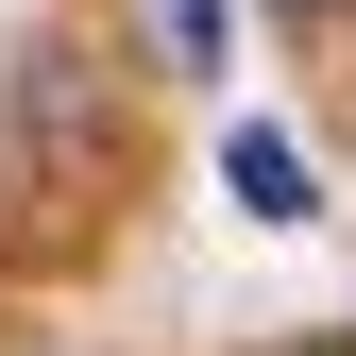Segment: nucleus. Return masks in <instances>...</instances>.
Instances as JSON below:
<instances>
[{
  "mask_svg": "<svg viewBox=\"0 0 356 356\" xmlns=\"http://www.w3.org/2000/svg\"><path fill=\"white\" fill-rule=\"evenodd\" d=\"M339 356H356V339H339Z\"/></svg>",
  "mask_w": 356,
  "mask_h": 356,
  "instance_id": "4",
  "label": "nucleus"
},
{
  "mask_svg": "<svg viewBox=\"0 0 356 356\" xmlns=\"http://www.w3.org/2000/svg\"><path fill=\"white\" fill-rule=\"evenodd\" d=\"M272 17H289V34H339V17H356V0H272Z\"/></svg>",
  "mask_w": 356,
  "mask_h": 356,
  "instance_id": "3",
  "label": "nucleus"
},
{
  "mask_svg": "<svg viewBox=\"0 0 356 356\" xmlns=\"http://www.w3.org/2000/svg\"><path fill=\"white\" fill-rule=\"evenodd\" d=\"M153 34H170V68H220V0H153Z\"/></svg>",
  "mask_w": 356,
  "mask_h": 356,
  "instance_id": "2",
  "label": "nucleus"
},
{
  "mask_svg": "<svg viewBox=\"0 0 356 356\" xmlns=\"http://www.w3.org/2000/svg\"><path fill=\"white\" fill-rule=\"evenodd\" d=\"M220 187H238L254 220H323V187H305V153L272 136V119H238V136H220Z\"/></svg>",
  "mask_w": 356,
  "mask_h": 356,
  "instance_id": "1",
  "label": "nucleus"
}]
</instances>
